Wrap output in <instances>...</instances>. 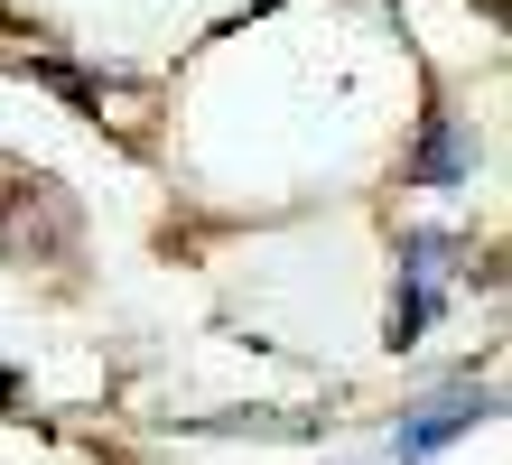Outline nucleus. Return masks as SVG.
Segmentation results:
<instances>
[{
	"mask_svg": "<svg viewBox=\"0 0 512 465\" xmlns=\"http://www.w3.org/2000/svg\"><path fill=\"white\" fill-rule=\"evenodd\" d=\"M494 410V391H475V382H457V391H438V400H419V419H401V438H391V456L401 465H419L429 447H447V438H466L475 419Z\"/></svg>",
	"mask_w": 512,
	"mask_h": 465,
	"instance_id": "obj_2",
	"label": "nucleus"
},
{
	"mask_svg": "<svg viewBox=\"0 0 512 465\" xmlns=\"http://www.w3.org/2000/svg\"><path fill=\"white\" fill-rule=\"evenodd\" d=\"M447 261H457V242H438V233H419L410 252H401V298H391V345H419L438 317V298H447Z\"/></svg>",
	"mask_w": 512,
	"mask_h": 465,
	"instance_id": "obj_1",
	"label": "nucleus"
},
{
	"mask_svg": "<svg viewBox=\"0 0 512 465\" xmlns=\"http://www.w3.org/2000/svg\"><path fill=\"white\" fill-rule=\"evenodd\" d=\"M419 168H429V177H457V168H466V131H457V121L429 140V159H419Z\"/></svg>",
	"mask_w": 512,
	"mask_h": 465,
	"instance_id": "obj_3",
	"label": "nucleus"
},
{
	"mask_svg": "<svg viewBox=\"0 0 512 465\" xmlns=\"http://www.w3.org/2000/svg\"><path fill=\"white\" fill-rule=\"evenodd\" d=\"M0 400H19V382H10V372H0Z\"/></svg>",
	"mask_w": 512,
	"mask_h": 465,
	"instance_id": "obj_4",
	"label": "nucleus"
}]
</instances>
